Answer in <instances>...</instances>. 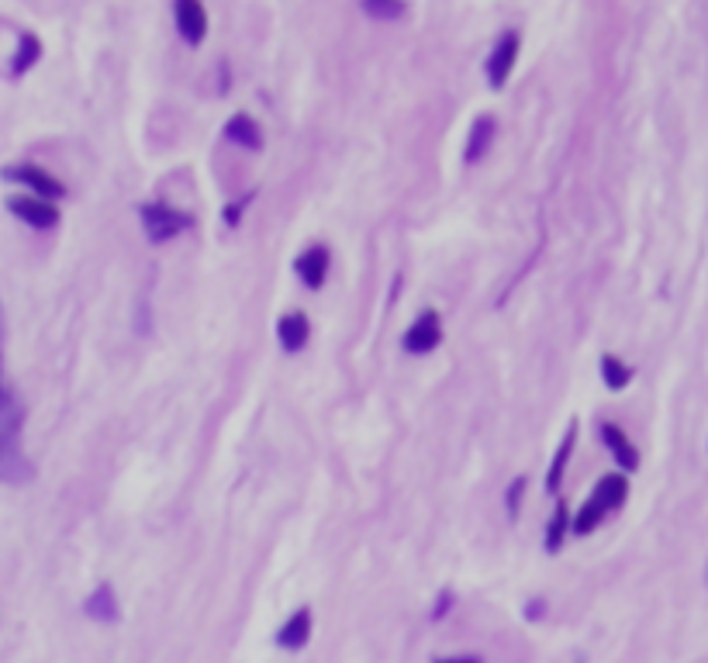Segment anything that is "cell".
Segmentation results:
<instances>
[{
  "mask_svg": "<svg viewBox=\"0 0 708 663\" xmlns=\"http://www.w3.org/2000/svg\"><path fill=\"white\" fill-rule=\"evenodd\" d=\"M21 432V408L14 405V397L0 408V484H21L32 477V467L24 460V453L18 446Z\"/></svg>",
  "mask_w": 708,
  "mask_h": 663,
  "instance_id": "obj_1",
  "label": "cell"
},
{
  "mask_svg": "<svg viewBox=\"0 0 708 663\" xmlns=\"http://www.w3.org/2000/svg\"><path fill=\"white\" fill-rule=\"evenodd\" d=\"M142 229L149 235V242H170V238H177L180 232H187L191 229V215H183L177 208H170V204H145L142 208Z\"/></svg>",
  "mask_w": 708,
  "mask_h": 663,
  "instance_id": "obj_2",
  "label": "cell"
},
{
  "mask_svg": "<svg viewBox=\"0 0 708 663\" xmlns=\"http://www.w3.org/2000/svg\"><path fill=\"white\" fill-rule=\"evenodd\" d=\"M518 49H522V39H518V32H505L498 45L491 49V56H488V83H491L494 90H501L508 77H512L515 62H518Z\"/></svg>",
  "mask_w": 708,
  "mask_h": 663,
  "instance_id": "obj_3",
  "label": "cell"
},
{
  "mask_svg": "<svg viewBox=\"0 0 708 663\" xmlns=\"http://www.w3.org/2000/svg\"><path fill=\"white\" fill-rule=\"evenodd\" d=\"M7 180H14L21 187H28V191H35L39 197L45 201H56V197H66V187H62L60 180L52 173H45L42 166H32V163H18V166H7L4 170Z\"/></svg>",
  "mask_w": 708,
  "mask_h": 663,
  "instance_id": "obj_4",
  "label": "cell"
},
{
  "mask_svg": "<svg viewBox=\"0 0 708 663\" xmlns=\"http://www.w3.org/2000/svg\"><path fill=\"white\" fill-rule=\"evenodd\" d=\"M439 342H442V322H439V314L435 312H422L412 325H408V332H405V350L412 352V356H425V352H433Z\"/></svg>",
  "mask_w": 708,
  "mask_h": 663,
  "instance_id": "obj_5",
  "label": "cell"
},
{
  "mask_svg": "<svg viewBox=\"0 0 708 663\" xmlns=\"http://www.w3.org/2000/svg\"><path fill=\"white\" fill-rule=\"evenodd\" d=\"M7 211L21 218L24 225H32V229H52L60 221V208L52 201H45V197H11Z\"/></svg>",
  "mask_w": 708,
  "mask_h": 663,
  "instance_id": "obj_6",
  "label": "cell"
},
{
  "mask_svg": "<svg viewBox=\"0 0 708 663\" xmlns=\"http://www.w3.org/2000/svg\"><path fill=\"white\" fill-rule=\"evenodd\" d=\"M173 14H177V28L180 35L191 42V45H200L204 35H208V11L200 0H177L173 4Z\"/></svg>",
  "mask_w": 708,
  "mask_h": 663,
  "instance_id": "obj_7",
  "label": "cell"
},
{
  "mask_svg": "<svg viewBox=\"0 0 708 663\" xmlns=\"http://www.w3.org/2000/svg\"><path fill=\"white\" fill-rule=\"evenodd\" d=\"M329 266H332V256H329V249H325V246H312V249H304V253L297 256V263H294L297 276H301V280H304L312 291H318V287L325 284Z\"/></svg>",
  "mask_w": 708,
  "mask_h": 663,
  "instance_id": "obj_8",
  "label": "cell"
},
{
  "mask_svg": "<svg viewBox=\"0 0 708 663\" xmlns=\"http://www.w3.org/2000/svg\"><path fill=\"white\" fill-rule=\"evenodd\" d=\"M494 132H498V121L491 115H480L477 121L470 125V135H467V145H463V163H480V159L488 156V149H491L494 142Z\"/></svg>",
  "mask_w": 708,
  "mask_h": 663,
  "instance_id": "obj_9",
  "label": "cell"
},
{
  "mask_svg": "<svg viewBox=\"0 0 708 663\" xmlns=\"http://www.w3.org/2000/svg\"><path fill=\"white\" fill-rule=\"evenodd\" d=\"M276 335H280V346L284 352H301L308 346V335H312V325H308V318L301 312H291L284 314L280 322H276Z\"/></svg>",
  "mask_w": 708,
  "mask_h": 663,
  "instance_id": "obj_10",
  "label": "cell"
},
{
  "mask_svg": "<svg viewBox=\"0 0 708 663\" xmlns=\"http://www.w3.org/2000/svg\"><path fill=\"white\" fill-rule=\"evenodd\" d=\"M601 439H605V446H609V453L615 456V463L622 470H636L639 467V453H636V446L629 443V435L619 429V425H601Z\"/></svg>",
  "mask_w": 708,
  "mask_h": 663,
  "instance_id": "obj_11",
  "label": "cell"
},
{
  "mask_svg": "<svg viewBox=\"0 0 708 663\" xmlns=\"http://www.w3.org/2000/svg\"><path fill=\"white\" fill-rule=\"evenodd\" d=\"M312 640V612L308 608H297L294 615L284 622V629L276 632V643L284 649H301V646Z\"/></svg>",
  "mask_w": 708,
  "mask_h": 663,
  "instance_id": "obj_12",
  "label": "cell"
},
{
  "mask_svg": "<svg viewBox=\"0 0 708 663\" xmlns=\"http://www.w3.org/2000/svg\"><path fill=\"white\" fill-rule=\"evenodd\" d=\"M225 138H228V142H236V145H242V149H263V128L256 125V117L253 115L228 117V125H225Z\"/></svg>",
  "mask_w": 708,
  "mask_h": 663,
  "instance_id": "obj_13",
  "label": "cell"
},
{
  "mask_svg": "<svg viewBox=\"0 0 708 663\" xmlns=\"http://www.w3.org/2000/svg\"><path fill=\"white\" fill-rule=\"evenodd\" d=\"M83 612H87L94 622H115V619H118V598H115V587L111 584L94 587V594L83 602Z\"/></svg>",
  "mask_w": 708,
  "mask_h": 663,
  "instance_id": "obj_14",
  "label": "cell"
},
{
  "mask_svg": "<svg viewBox=\"0 0 708 663\" xmlns=\"http://www.w3.org/2000/svg\"><path fill=\"white\" fill-rule=\"evenodd\" d=\"M591 498H598V501L609 508V511H615V508H622V501L629 498V484H626V477H622V473H609V477H601V481H598V488H594Z\"/></svg>",
  "mask_w": 708,
  "mask_h": 663,
  "instance_id": "obj_15",
  "label": "cell"
},
{
  "mask_svg": "<svg viewBox=\"0 0 708 663\" xmlns=\"http://www.w3.org/2000/svg\"><path fill=\"white\" fill-rule=\"evenodd\" d=\"M573 443H577V422H571V429H567L564 443H560L556 456H553L550 477H546V488L550 490H560V481H564V470H567V460H571V453H573Z\"/></svg>",
  "mask_w": 708,
  "mask_h": 663,
  "instance_id": "obj_16",
  "label": "cell"
},
{
  "mask_svg": "<svg viewBox=\"0 0 708 663\" xmlns=\"http://www.w3.org/2000/svg\"><path fill=\"white\" fill-rule=\"evenodd\" d=\"M39 56H42V42L35 39L32 32H24L18 42V52H14V62H11V73H14V77H24V73L39 62Z\"/></svg>",
  "mask_w": 708,
  "mask_h": 663,
  "instance_id": "obj_17",
  "label": "cell"
},
{
  "mask_svg": "<svg viewBox=\"0 0 708 663\" xmlns=\"http://www.w3.org/2000/svg\"><path fill=\"white\" fill-rule=\"evenodd\" d=\"M605 515H609V508L601 505L598 498H588V505L581 508L577 515H573L571 528L577 532V536H588V532H594V528L605 522Z\"/></svg>",
  "mask_w": 708,
  "mask_h": 663,
  "instance_id": "obj_18",
  "label": "cell"
},
{
  "mask_svg": "<svg viewBox=\"0 0 708 663\" xmlns=\"http://www.w3.org/2000/svg\"><path fill=\"white\" fill-rule=\"evenodd\" d=\"M359 7L374 21H401L408 14V4L405 0H359Z\"/></svg>",
  "mask_w": 708,
  "mask_h": 663,
  "instance_id": "obj_19",
  "label": "cell"
},
{
  "mask_svg": "<svg viewBox=\"0 0 708 663\" xmlns=\"http://www.w3.org/2000/svg\"><path fill=\"white\" fill-rule=\"evenodd\" d=\"M601 377H605V388L622 390L632 380V370L619 356H601Z\"/></svg>",
  "mask_w": 708,
  "mask_h": 663,
  "instance_id": "obj_20",
  "label": "cell"
},
{
  "mask_svg": "<svg viewBox=\"0 0 708 663\" xmlns=\"http://www.w3.org/2000/svg\"><path fill=\"white\" fill-rule=\"evenodd\" d=\"M567 528H571V522H567V505L560 501L556 505V515H553L550 528H546V549L550 553H556V549L564 546V536H567Z\"/></svg>",
  "mask_w": 708,
  "mask_h": 663,
  "instance_id": "obj_21",
  "label": "cell"
},
{
  "mask_svg": "<svg viewBox=\"0 0 708 663\" xmlns=\"http://www.w3.org/2000/svg\"><path fill=\"white\" fill-rule=\"evenodd\" d=\"M522 488H526V477L512 481V488H508V515H515V511H518V498H522Z\"/></svg>",
  "mask_w": 708,
  "mask_h": 663,
  "instance_id": "obj_22",
  "label": "cell"
},
{
  "mask_svg": "<svg viewBox=\"0 0 708 663\" xmlns=\"http://www.w3.org/2000/svg\"><path fill=\"white\" fill-rule=\"evenodd\" d=\"M450 605H452V594H450V591H442V598H439V605L433 608V619H442V615L450 612Z\"/></svg>",
  "mask_w": 708,
  "mask_h": 663,
  "instance_id": "obj_23",
  "label": "cell"
},
{
  "mask_svg": "<svg viewBox=\"0 0 708 663\" xmlns=\"http://www.w3.org/2000/svg\"><path fill=\"white\" fill-rule=\"evenodd\" d=\"M433 663H484V657H477V653H470V657H435Z\"/></svg>",
  "mask_w": 708,
  "mask_h": 663,
  "instance_id": "obj_24",
  "label": "cell"
},
{
  "mask_svg": "<svg viewBox=\"0 0 708 663\" xmlns=\"http://www.w3.org/2000/svg\"><path fill=\"white\" fill-rule=\"evenodd\" d=\"M539 608H543L539 602H532V605H529V619H539Z\"/></svg>",
  "mask_w": 708,
  "mask_h": 663,
  "instance_id": "obj_25",
  "label": "cell"
}]
</instances>
